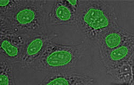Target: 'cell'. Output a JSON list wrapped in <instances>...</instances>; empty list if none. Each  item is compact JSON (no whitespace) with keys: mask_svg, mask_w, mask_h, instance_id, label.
Wrapping results in <instances>:
<instances>
[{"mask_svg":"<svg viewBox=\"0 0 134 85\" xmlns=\"http://www.w3.org/2000/svg\"><path fill=\"white\" fill-rule=\"evenodd\" d=\"M81 57L78 46L51 41L29 68L51 73L66 72L72 69Z\"/></svg>","mask_w":134,"mask_h":85,"instance_id":"2","label":"cell"},{"mask_svg":"<svg viewBox=\"0 0 134 85\" xmlns=\"http://www.w3.org/2000/svg\"><path fill=\"white\" fill-rule=\"evenodd\" d=\"M128 49L126 46L119 47L111 52L110 57L113 60L122 59L128 54Z\"/></svg>","mask_w":134,"mask_h":85,"instance_id":"10","label":"cell"},{"mask_svg":"<svg viewBox=\"0 0 134 85\" xmlns=\"http://www.w3.org/2000/svg\"><path fill=\"white\" fill-rule=\"evenodd\" d=\"M93 79L84 74L66 72L51 73L38 85H90Z\"/></svg>","mask_w":134,"mask_h":85,"instance_id":"7","label":"cell"},{"mask_svg":"<svg viewBox=\"0 0 134 85\" xmlns=\"http://www.w3.org/2000/svg\"><path fill=\"white\" fill-rule=\"evenodd\" d=\"M44 1H20L1 20L12 34L30 37L46 32L47 12Z\"/></svg>","mask_w":134,"mask_h":85,"instance_id":"1","label":"cell"},{"mask_svg":"<svg viewBox=\"0 0 134 85\" xmlns=\"http://www.w3.org/2000/svg\"><path fill=\"white\" fill-rule=\"evenodd\" d=\"M54 37V34H48L47 32L29 37L19 63L20 67L29 68Z\"/></svg>","mask_w":134,"mask_h":85,"instance_id":"3","label":"cell"},{"mask_svg":"<svg viewBox=\"0 0 134 85\" xmlns=\"http://www.w3.org/2000/svg\"><path fill=\"white\" fill-rule=\"evenodd\" d=\"M121 41V36L116 33L110 34L105 38L106 44L107 46L110 48H115L118 46Z\"/></svg>","mask_w":134,"mask_h":85,"instance_id":"9","label":"cell"},{"mask_svg":"<svg viewBox=\"0 0 134 85\" xmlns=\"http://www.w3.org/2000/svg\"><path fill=\"white\" fill-rule=\"evenodd\" d=\"M10 34L12 33H10L7 26L1 20L0 22V41Z\"/></svg>","mask_w":134,"mask_h":85,"instance_id":"11","label":"cell"},{"mask_svg":"<svg viewBox=\"0 0 134 85\" xmlns=\"http://www.w3.org/2000/svg\"><path fill=\"white\" fill-rule=\"evenodd\" d=\"M29 37L10 34L0 41V56L12 64L20 62Z\"/></svg>","mask_w":134,"mask_h":85,"instance_id":"4","label":"cell"},{"mask_svg":"<svg viewBox=\"0 0 134 85\" xmlns=\"http://www.w3.org/2000/svg\"><path fill=\"white\" fill-rule=\"evenodd\" d=\"M80 16L83 26L92 32L104 29L110 22L109 16L103 9L95 6L87 8Z\"/></svg>","mask_w":134,"mask_h":85,"instance_id":"6","label":"cell"},{"mask_svg":"<svg viewBox=\"0 0 134 85\" xmlns=\"http://www.w3.org/2000/svg\"><path fill=\"white\" fill-rule=\"evenodd\" d=\"M0 85H16L13 65L3 58L0 60Z\"/></svg>","mask_w":134,"mask_h":85,"instance_id":"8","label":"cell"},{"mask_svg":"<svg viewBox=\"0 0 134 85\" xmlns=\"http://www.w3.org/2000/svg\"><path fill=\"white\" fill-rule=\"evenodd\" d=\"M77 7L71 6L68 1H55L47 13V20L53 25L72 24L77 20Z\"/></svg>","mask_w":134,"mask_h":85,"instance_id":"5","label":"cell"}]
</instances>
